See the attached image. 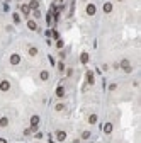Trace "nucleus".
<instances>
[{
    "label": "nucleus",
    "mask_w": 141,
    "mask_h": 143,
    "mask_svg": "<svg viewBox=\"0 0 141 143\" xmlns=\"http://www.w3.org/2000/svg\"><path fill=\"white\" fill-rule=\"evenodd\" d=\"M9 89H10V83L7 82V80L0 82V90H4V92H5V90H9Z\"/></svg>",
    "instance_id": "f257e3e1"
},
{
    "label": "nucleus",
    "mask_w": 141,
    "mask_h": 143,
    "mask_svg": "<svg viewBox=\"0 0 141 143\" xmlns=\"http://www.w3.org/2000/svg\"><path fill=\"white\" fill-rule=\"evenodd\" d=\"M87 14H88V16H94V14H95V5L94 4H88L87 5Z\"/></svg>",
    "instance_id": "f03ea898"
},
{
    "label": "nucleus",
    "mask_w": 141,
    "mask_h": 143,
    "mask_svg": "<svg viewBox=\"0 0 141 143\" xmlns=\"http://www.w3.org/2000/svg\"><path fill=\"white\" fill-rule=\"evenodd\" d=\"M19 61H20V56L19 55H12L10 56V63H12V65H17Z\"/></svg>",
    "instance_id": "7ed1b4c3"
},
{
    "label": "nucleus",
    "mask_w": 141,
    "mask_h": 143,
    "mask_svg": "<svg viewBox=\"0 0 141 143\" xmlns=\"http://www.w3.org/2000/svg\"><path fill=\"white\" fill-rule=\"evenodd\" d=\"M121 67H122L126 72H131V65H129V61H128V60H124V61L121 63Z\"/></svg>",
    "instance_id": "20e7f679"
},
{
    "label": "nucleus",
    "mask_w": 141,
    "mask_h": 143,
    "mask_svg": "<svg viewBox=\"0 0 141 143\" xmlns=\"http://www.w3.org/2000/svg\"><path fill=\"white\" fill-rule=\"evenodd\" d=\"M56 138H58L60 141H63V140L66 138V133L65 131H58V133H56Z\"/></svg>",
    "instance_id": "39448f33"
},
{
    "label": "nucleus",
    "mask_w": 141,
    "mask_h": 143,
    "mask_svg": "<svg viewBox=\"0 0 141 143\" xmlns=\"http://www.w3.org/2000/svg\"><path fill=\"white\" fill-rule=\"evenodd\" d=\"M38 5H39V2H38V0H32V2L29 4V9H34V10H38Z\"/></svg>",
    "instance_id": "423d86ee"
},
{
    "label": "nucleus",
    "mask_w": 141,
    "mask_h": 143,
    "mask_svg": "<svg viewBox=\"0 0 141 143\" xmlns=\"http://www.w3.org/2000/svg\"><path fill=\"white\" fill-rule=\"evenodd\" d=\"M56 95H58V97H63V95H65V89H63V87H58V89H56Z\"/></svg>",
    "instance_id": "0eeeda50"
},
{
    "label": "nucleus",
    "mask_w": 141,
    "mask_h": 143,
    "mask_svg": "<svg viewBox=\"0 0 141 143\" xmlns=\"http://www.w3.org/2000/svg\"><path fill=\"white\" fill-rule=\"evenodd\" d=\"M104 131L107 133V135H109V133H112V124H111V123H107V124L104 126Z\"/></svg>",
    "instance_id": "6e6552de"
},
{
    "label": "nucleus",
    "mask_w": 141,
    "mask_h": 143,
    "mask_svg": "<svg viewBox=\"0 0 141 143\" xmlns=\"http://www.w3.org/2000/svg\"><path fill=\"white\" fill-rule=\"evenodd\" d=\"M27 26H29V29H32V31L38 29V26H36V22H34V20H29V22H27Z\"/></svg>",
    "instance_id": "1a4fd4ad"
},
{
    "label": "nucleus",
    "mask_w": 141,
    "mask_h": 143,
    "mask_svg": "<svg viewBox=\"0 0 141 143\" xmlns=\"http://www.w3.org/2000/svg\"><path fill=\"white\" fill-rule=\"evenodd\" d=\"M20 9H22V14H26V16H29V12H31L29 5H22V7H20Z\"/></svg>",
    "instance_id": "9d476101"
},
{
    "label": "nucleus",
    "mask_w": 141,
    "mask_h": 143,
    "mask_svg": "<svg viewBox=\"0 0 141 143\" xmlns=\"http://www.w3.org/2000/svg\"><path fill=\"white\" fill-rule=\"evenodd\" d=\"M80 61H82V63H87V61H88V55H87V53H82Z\"/></svg>",
    "instance_id": "9b49d317"
},
{
    "label": "nucleus",
    "mask_w": 141,
    "mask_h": 143,
    "mask_svg": "<svg viewBox=\"0 0 141 143\" xmlns=\"http://www.w3.org/2000/svg\"><path fill=\"white\" fill-rule=\"evenodd\" d=\"M38 123H39V118H38V116H32V118H31V124H32V126H38Z\"/></svg>",
    "instance_id": "f8f14e48"
},
{
    "label": "nucleus",
    "mask_w": 141,
    "mask_h": 143,
    "mask_svg": "<svg viewBox=\"0 0 141 143\" xmlns=\"http://www.w3.org/2000/svg\"><path fill=\"white\" fill-rule=\"evenodd\" d=\"M87 80H88V83H94V73H92V72L87 73Z\"/></svg>",
    "instance_id": "ddd939ff"
},
{
    "label": "nucleus",
    "mask_w": 141,
    "mask_h": 143,
    "mask_svg": "<svg viewBox=\"0 0 141 143\" xmlns=\"http://www.w3.org/2000/svg\"><path fill=\"white\" fill-rule=\"evenodd\" d=\"M88 123H90V124H95V123H97V116H95V114H92V116L88 118Z\"/></svg>",
    "instance_id": "4468645a"
},
{
    "label": "nucleus",
    "mask_w": 141,
    "mask_h": 143,
    "mask_svg": "<svg viewBox=\"0 0 141 143\" xmlns=\"http://www.w3.org/2000/svg\"><path fill=\"white\" fill-rule=\"evenodd\" d=\"M111 10H112V4H105V5H104V12H107V14H109Z\"/></svg>",
    "instance_id": "2eb2a0df"
},
{
    "label": "nucleus",
    "mask_w": 141,
    "mask_h": 143,
    "mask_svg": "<svg viewBox=\"0 0 141 143\" xmlns=\"http://www.w3.org/2000/svg\"><path fill=\"white\" fill-rule=\"evenodd\" d=\"M29 55H31V56L38 55V48H34V46H32V48H29Z\"/></svg>",
    "instance_id": "dca6fc26"
},
{
    "label": "nucleus",
    "mask_w": 141,
    "mask_h": 143,
    "mask_svg": "<svg viewBox=\"0 0 141 143\" xmlns=\"http://www.w3.org/2000/svg\"><path fill=\"white\" fill-rule=\"evenodd\" d=\"M7 124H9V119H7V118H2V119H0V126H7Z\"/></svg>",
    "instance_id": "f3484780"
},
{
    "label": "nucleus",
    "mask_w": 141,
    "mask_h": 143,
    "mask_svg": "<svg viewBox=\"0 0 141 143\" xmlns=\"http://www.w3.org/2000/svg\"><path fill=\"white\" fill-rule=\"evenodd\" d=\"M41 78H43V80H48V78H49V73H48V72H41Z\"/></svg>",
    "instance_id": "a211bd4d"
},
{
    "label": "nucleus",
    "mask_w": 141,
    "mask_h": 143,
    "mask_svg": "<svg viewBox=\"0 0 141 143\" xmlns=\"http://www.w3.org/2000/svg\"><path fill=\"white\" fill-rule=\"evenodd\" d=\"M14 20H15V22H19V20H20V17H19V14H14Z\"/></svg>",
    "instance_id": "6ab92c4d"
},
{
    "label": "nucleus",
    "mask_w": 141,
    "mask_h": 143,
    "mask_svg": "<svg viewBox=\"0 0 141 143\" xmlns=\"http://www.w3.org/2000/svg\"><path fill=\"white\" fill-rule=\"evenodd\" d=\"M0 143H7V141H5V140H4V138H0Z\"/></svg>",
    "instance_id": "aec40b11"
}]
</instances>
